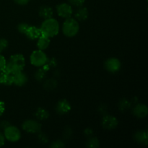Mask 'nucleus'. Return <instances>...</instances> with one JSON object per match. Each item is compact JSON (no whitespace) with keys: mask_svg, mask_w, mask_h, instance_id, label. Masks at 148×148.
Here are the masks:
<instances>
[{"mask_svg":"<svg viewBox=\"0 0 148 148\" xmlns=\"http://www.w3.org/2000/svg\"><path fill=\"white\" fill-rule=\"evenodd\" d=\"M25 66V59L24 56L21 53H16L12 55L6 63V66L3 70L15 74L17 72H22Z\"/></svg>","mask_w":148,"mask_h":148,"instance_id":"nucleus-1","label":"nucleus"},{"mask_svg":"<svg viewBox=\"0 0 148 148\" xmlns=\"http://www.w3.org/2000/svg\"><path fill=\"white\" fill-rule=\"evenodd\" d=\"M40 30L41 35L46 36L49 38H53L59 33V24L57 20L53 17L46 19L42 23Z\"/></svg>","mask_w":148,"mask_h":148,"instance_id":"nucleus-2","label":"nucleus"},{"mask_svg":"<svg viewBox=\"0 0 148 148\" xmlns=\"http://www.w3.org/2000/svg\"><path fill=\"white\" fill-rule=\"evenodd\" d=\"M79 30V23L75 18L69 17V18H66V20L64 22L63 25H62V33L66 37H74L77 34Z\"/></svg>","mask_w":148,"mask_h":148,"instance_id":"nucleus-3","label":"nucleus"},{"mask_svg":"<svg viewBox=\"0 0 148 148\" xmlns=\"http://www.w3.org/2000/svg\"><path fill=\"white\" fill-rule=\"evenodd\" d=\"M48 57L46 53L42 50H36L33 51L30 56V61L32 65L37 67H41L47 62Z\"/></svg>","mask_w":148,"mask_h":148,"instance_id":"nucleus-4","label":"nucleus"},{"mask_svg":"<svg viewBox=\"0 0 148 148\" xmlns=\"http://www.w3.org/2000/svg\"><path fill=\"white\" fill-rule=\"evenodd\" d=\"M4 136L6 140L11 143H16L21 138V132L17 127L10 125L4 129Z\"/></svg>","mask_w":148,"mask_h":148,"instance_id":"nucleus-5","label":"nucleus"},{"mask_svg":"<svg viewBox=\"0 0 148 148\" xmlns=\"http://www.w3.org/2000/svg\"><path fill=\"white\" fill-rule=\"evenodd\" d=\"M41 124L38 121L33 119H28L25 121L22 124V128L25 132L30 134L38 133L41 131Z\"/></svg>","mask_w":148,"mask_h":148,"instance_id":"nucleus-6","label":"nucleus"},{"mask_svg":"<svg viewBox=\"0 0 148 148\" xmlns=\"http://www.w3.org/2000/svg\"><path fill=\"white\" fill-rule=\"evenodd\" d=\"M121 62L117 58H109L104 63L105 69L111 73H116V72H119L121 69Z\"/></svg>","mask_w":148,"mask_h":148,"instance_id":"nucleus-7","label":"nucleus"},{"mask_svg":"<svg viewBox=\"0 0 148 148\" xmlns=\"http://www.w3.org/2000/svg\"><path fill=\"white\" fill-rule=\"evenodd\" d=\"M56 12L58 15L63 18H69L71 17L73 13V10L70 4L67 3H62L56 6Z\"/></svg>","mask_w":148,"mask_h":148,"instance_id":"nucleus-8","label":"nucleus"},{"mask_svg":"<svg viewBox=\"0 0 148 148\" xmlns=\"http://www.w3.org/2000/svg\"><path fill=\"white\" fill-rule=\"evenodd\" d=\"M102 127L106 130H111L116 128L119 124V121L116 117L111 115H105L101 121Z\"/></svg>","mask_w":148,"mask_h":148,"instance_id":"nucleus-9","label":"nucleus"},{"mask_svg":"<svg viewBox=\"0 0 148 148\" xmlns=\"http://www.w3.org/2000/svg\"><path fill=\"white\" fill-rule=\"evenodd\" d=\"M71 105L66 99H62L57 103L56 106V111L59 115H64L71 111Z\"/></svg>","mask_w":148,"mask_h":148,"instance_id":"nucleus-10","label":"nucleus"},{"mask_svg":"<svg viewBox=\"0 0 148 148\" xmlns=\"http://www.w3.org/2000/svg\"><path fill=\"white\" fill-rule=\"evenodd\" d=\"M132 114L134 116L140 119H143L147 116L148 108L145 104L139 103L134 106L132 108Z\"/></svg>","mask_w":148,"mask_h":148,"instance_id":"nucleus-11","label":"nucleus"},{"mask_svg":"<svg viewBox=\"0 0 148 148\" xmlns=\"http://www.w3.org/2000/svg\"><path fill=\"white\" fill-rule=\"evenodd\" d=\"M14 75L5 70L0 72V84L10 86L13 84Z\"/></svg>","mask_w":148,"mask_h":148,"instance_id":"nucleus-12","label":"nucleus"},{"mask_svg":"<svg viewBox=\"0 0 148 148\" xmlns=\"http://www.w3.org/2000/svg\"><path fill=\"white\" fill-rule=\"evenodd\" d=\"M27 76L22 72H17V73L14 74V79H13V84L18 87L24 86L26 83L27 82Z\"/></svg>","mask_w":148,"mask_h":148,"instance_id":"nucleus-13","label":"nucleus"},{"mask_svg":"<svg viewBox=\"0 0 148 148\" xmlns=\"http://www.w3.org/2000/svg\"><path fill=\"white\" fill-rule=\"evenodd\" d=\"M134 139L137 143L141 145H147L148 142V134L147 131L145 130H140L137 131V132L134 134Z\"/></svg>","mask_w":148,"mask_h":148,"instance_id":"nucleus-14","label":"nucleus"},{"mask_svg":"<svg viewBox=\"0 0 148 148\" xmlns=\"http://www.w3.org/2000/svg\"><path fill=\"white\" fill-rule=\"evenodd\" d=\"M25 35L30 40H36V39L38 38L39 36L41 35V33H40V28H38L36 26L30 25L26 30Z\"/></svg>","mask_w":148,"mask_h":148,"instance_id":"nucleus-15","label":"nucleus"},{"mask_svg":"<svg viewBox=\"0 0 148 148\" xmlns=\"http://www.w3.org/2000/svg\"><path fill=\"white\" fill-rule=\"evenodd\" d=\"M88 17V10L85 7H79L75 13V19L77 21H85Z\"/></svg>","mask_w":148,"mask_h":148,"instance_id":"nucleus-16","label":"nucleus"},{"mask_svg":"<svg viewBox=\"0 0 148 148\" xmlns=\"http://www.w3.org/2000/svg\"><path fill=\"white\" fill-rule=\"evenodd\" d=\"M50 43V38L47 37L46 36H43V35H40L38 37V38L37 47L39 50L44 51L49 48Z\"/></svg>","mask_w":148,"mask_h":148,"instance_id":"nucleus-17","label":"nucleus"},{"mask_svg":"<svg viewBox=\"0 0 148 148\" xmlns=\"http://www.w3.org/2000/svg\"><path fill=\"white\" fill-rule=\"evenodd\" d=\"M38 14L40 17L43 18L44 20L51 18V17H53V9L51 7H49V6H43L39 10Z\"/></svg>","mask_w":148,"mask_h":148,"instance_id":"nucleus-18","label":"nucleus"},{"mask_svg":"<svg viewBox=\"0 0 148 148\" xmlns=\"http://www.w3.org/2000/svg\"><path fill=\"white\" fill-rule=\"evenodd\" d=\"M49 113L47 110H46L45 108H38L37 110L35 112V116L36 117V119L38 120H46L49 119Z\"/></svg>","mask_w":148,"mask_h":148,"instance_id":"nucleus-19","label":"nucleus"},{"mask_svg":"<svg viewBox=\"0 0 148 148\" xmlns=\"http://www.w3.org/2000/svg\"><path fill=\"white\" fill-rule=\"evenodd\" d=\"M56 86H57V82H56V80L53 79V78L46 80V82H44V85H43V87L47 90H52L55 89Z\"/></svg>","mask_w":148,"mask_h":148,"instance_id":"nucleus-20","label":"nucleus"},{"mask_svg":"<svg viewBox=\"0 0 148 148\" xmlns=\"http://www.w3.org/2000/svg\"><path fill=\"white\" fill-rule=\"evenodd\" d=\"M86 145L87 147L89 148H98L100 145V142L97 137H90L89 140L87 141Z\"/></svg>","mask_w":148,"mask_h":148,"instance_id":"nucleus-21","label":"nucleus"},{"mask_svg":"<svg viewBox=\"0 0 148 148\" xmlns=\"http://www.w3.org/2000/svg\"><path fill=\"white\" fill-rule=\"evenodd\" d=\"M132 103L127 99H122L119 101V108L120 111H127L128 109H130V108L131 107Z\"/></svg>","mask_w":148,"mask_h":148,"instance_id":"nucleus-22","label":"nucleus"},{"mask_svg":"<svg viewBox=\"0 0 148 148\" xmlns=\"http://www.w3.org/2000/svg\"><path fill=\"white\" fill-rule=\"evenodd\" d=\"M46 71L43 68H39L35 73V78L37 81H42L46 76Z\"/></svg>","mask_w":148,"mask_h":148,"instance_id":"nucleus-23","label":"nucleus"},{"mask_svg":"<svg viewBox=\"0 0 148 148\" xmlns=\"http://www.w3.org/2000/svg\"><path fill=\"white\" fill-rule=\"evenodd\" d=\"M29 26L30 25L27 23H21L17 25V30L19 31V33H22V34H25Z\"/></svg>","mask_w":148,"mask_h":148,"instance_id":"nucleus-24","label":"nucleus"},{"mask_svg":"<svg viewBox=\"0 0 148 148\" xmlns=\"http://www.w3.org/2000/svg\"><path fill=\"white\" fill-rule=\"evenodd\" d=\"M65 147V145L62 140H56V141L52 142L50 145V147L51 148H64Z\"/></svg>","mask_w":148,"mask_h":148,"instance_id":"nucleus-25","label":"nucleus"},{"mask_svg":"<svg viewBox=\"0 0 148 148\" xmlns=\"http://www.w3.org/2000/svg\"><path fill=\"white\" fill-rule=\"evenodd\" d=\"M8 40L5 38H0V53L5 51V49L8 47Z\"/></svg>","mask_w":148,"mask_h":148,"instance_id":"nucleus-26","label":"nucleus"},{"mask_svg":"<svg viewBox=\"0 0 148 148\" xmlns=\"http://www.w3.org/2000/svg\"><path fill=\"white\" fill-rule=\"evenodd\" d=\"M38 139L42 143H47L49 142V138H48L47 135L40 132H39L38 134Z\"/></svg>","mask_w":148,"mask_h":148,"instance_id":"nucleus-27","label":"nucleus"},{"mask_svg":"<svg viewBox=\"0 0 148 148\" xmlns=\"http://www.w3.org/2000/svg\"><path fill=\"white\" fill-rule=\"evenodd\" d=\"M68 1H69V3L71 5L79 7L83 5L85 0H68Z\"/></svg>","mask_w":148,"mask_h":148,"instance_id":"nucleus-28","label":"nucleus"},{"mask_svg":"<svg viewBox=\"0 0 148 148\" xmlns=\"http://www.w3.org/2000/svg\"><path fill=\"white\" fill-rule=\"evenodd\" d=\"M6 63H7V61H6L5 58L2 55L0 54V72H1L4 69L6 66Z\"/></svg>","mask_w":148,"mask_h":148,"instance_id":"nucleus-29","label":"nucleus"},{"mask_svg":"<svg viewBox=\"0 0 148 148\" xmlns=\"http://www.w3.org/2000/svg\"><path fill=\"white\" fill-rule=\"evenodd\" d=\"M6 109V106L4 101H0V116L3 115Z\"/></svg>","mask_w":148,"mask_h":148,"instance_id":"nucleus-30","label":"nucleus"},{"mask_svg":"<svg viewBox=\"0 0 148 148\" xmlns=\"http://www.w3.org/2000/svg\"><path fill=\"white\" fill-rule=\"evenodd\" d=\"M72 130H71L70 128H69V127H67V128H66V130H64V138H66V139L69 138V137H70L71 136H72Z\"/></svg>","mask_w":148,"mask_h":148,"instance_id":"nucleus-31","label":"nucleus"},{"mask_svg":"<svg viewBox=\"0 0 148 148\" xmlns=\"http://www.w3.org/2000/svg\"><path fill=\"white\" fill-rule=\"evenodd\" d=\"M29 1H30V0H14V1L16 4H17L18 5L22 6L26 5V4L29 2Z\"/></svg>","mask_w":148,"mask_h":148,"instance_id":"nucleus-32","label":"nucleus"},{"mask_svg":"<svg viewBox=\"0 0 148 148\" xmlns=\"http://www.w3.org/2000/svg\"><path fill=\"white\" fill-rule=\"evenodd\" d=\"M84 133H85V134L87 136V137H92V134H93V132H92V129L88 128V129H86V130H85Z\"/></svg>","mask_w":148,"mask_h":148,"instance_id":"nucleus-33","label":"nucleus"},{"mask_svg":"<svg viewBox=\"0 0 148 148\" xmlns=\"http://www.w3.org/2000/svg\"><path fill=\"white\" fill-rule=\"evenodd\" d=\"M4 143H5V137L2 133L0 132V147L4 145Z\"/></svg>","mask_w":148,"mask_h":148,"instance_id":"nucleus-34","label":"nucleus"},{"mask_svg":"<svg viewBox=\"0 0 148 148\" xmlns=\"http://www.w3.org/2000/svg\"><path fill=\"white\" fill-rule=\"evenodd\" d=\"M0 125H1V128H3L4 130V129H5L6 127H8V126H10V124L8 122V121H1V123H0Z\"/></svg>","mask_w":148,"mask_h":148,"instance_id":"nucleus-35","label":"nucleus"},{"mask_svg":"<svg viewBox=\"0 0 148 148\" xmlns=\"http://www.w3.org/2000/svg\"><path fill=\"white\" fill-rule=\"evenodd\" d=\"M0 123H1V121H0ZM0 127H1V125H0Z\"/></svg>","mask_w":148,"mask_h":148,"instance_id":"nucleus-36","label":"nucleus"},{"mask_svg":"<svg viewBox=\"0 0 148 148\" xmlns=\"http://www.w3.org/2000/svg\"><path fill=\"white\" fill-rule=\"evenodd\" d=\"M0 85H1V84H0Z\"/></svg>","mask_w":148,"mask_h":148,"instance_id":"nucleus-37","label":"nucleus"}]
</instances>
